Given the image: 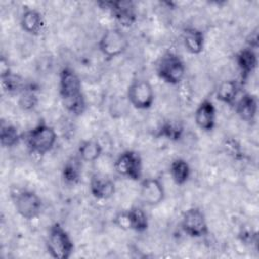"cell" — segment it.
<instances>
[{
	"label": "cell",
	"mask_w": 259,
	"mask_h": 259,
	"mask_svg": "<svg viewBox=\"0 0 259 259\" xmlns=\"http://www.w3.org/2000/svg\"><path fill=\"white\" fill-rule=\"evenodd\" d=\"M59 94L65 109L81 115L86 109V99L78 73L70 66H65L59 73Z\"/></svg>",
	"instance_id": "1"
},
{
	"label": "cell",
	"mask_w": 259,
	"mask_h": 259,
	"mask_svg": "<svg viewBox=\"0 0 259 259\" xmlns=\"http://www.w3.org/2000/svg\"><path fill=\"white\" fill-rule=\"evenodd\" d=\"M23 139L31 154L45 156L54 149L58 136L53 126L44 120H39L37 124L24 134Z\"/></svg>",
	"instance_id": "2"
},
{
	"label": "cell",
	"mask_w": 259,
	"mask_h": 259,
	"mask_svg": "<svg viewBox=\"0 0 259 259\" xmlns=\"http://www.w3.org/2000/svg\"><path fill=\"white\" fill-rule=\"evenodd\" d=\"M45 244L48 254L54 259H69L75 249L71 236L58 222L50 226Z\"/></svg>",
	"instance_id": "3"
},
{
	"label": "cell",
	"mask_w": 259,
	"mask_h": 259,
	"mask_svg": "<svg viewBox=\"0 0 259 259\" xmlns=\"http://www.w3.org/2000/svg\"><path fill=\"white\" fill-rule=\"evenodd\" d=\"M156 73L160 80L174 86L184 79L186 66L179 55L172 51H167L158 59Z\"/></svg>",
	"instance_id": "4"
},
{
	"label": "cell",
	"mask_w": 259,
	"mask_h": 259,
	"mask_svg": "<svg viewBox=\"0 0 259 259\" xmlns=\"http://www.w3.org/2000/svg\"><path fill=\"white\" fill-rule=\"evenodd\" d=\"M11 198L16 212L24 220L37 219L42 211V200L39 195L30 189H18L12 192Z\"/></svg>",
	"instance_id": "5"
},
{
	"label": "cell",
	"mask_w": 259,
	"mask_h": 259,
	"mask_svg": "<svg viewBox=\"0 0 259 259\" xmlns=\"http://www.w3.org/2000/svg\"><path fill=\"white\" fill-rule=\"evenodd\" d=\"M130 40L126 34L117 27L106 29L98 39L97 48L106 59H114L126 52Z\"/></svg>",
	"instance_id": "6"
},
{
	"label": "cell",
	"mask_w": 259,
	"mask_h": 259,
	"mask_svg": "<svg viewBox=\"0 0 259 259\" xmlns=\"http://www.w3.org/2000/svg\"><path fill=\"white\" fill-rule=\"evenodd\" d=\"M97 5L102 10L109 12L111 17L120 24L121 27H131L138 20V11L133 1H99Z\"/></svg>",
	"instance_id": "7"
},
{
	"label": "cell",
	"mask_w": 259,
	"mask_h": 259,
	"mask_svg": "<svg viewBox=\"0 0 259 259\" xmlns=\"http://www.w3.org/2000/svg\"><path fill=\"white\" fill-rule=\"evenodd\" d=\"M126 97L130 104L139 110L151 108L155 102V92L152 84L145 79H135L127 86Z\"/></svg>",
	"instance_id": "8"
},
{
	"label": "cell",
	"mask_w": 259,
	"mask_h": 259,
	"mask_svg": "<svg viewBox=\"0 0 259 259\" xmlns=\"http://www.w3.org/2000/svg\"><path fill=\"white\" fill-rule=\"evenodd\" d=\"M114 169L116 173L126 179L141 181L143 177L142 157L137 151L125 150L116 157Z\"/></svg>",
	"instance_id": "9"
},
{
	"label": "cell",
	"mask_w": 259,
	"mask_h": 259,
	"mask_svg": "<svg viewBox=\"0 0 259 259\" xmlns=\"http://www.w3.org/2000/svg\"><path fill=\"white\" fill-rule=\"evenodd\" d=\"M113 224L124 231L144 233L149 228L147 212L141 207L134 205L127 209L120 210L113 219Z\"/></svg>",
	"instance_id": "10"
},
{
	"label": "cell",
	"mask_w": 259,
	"mask_h": 259,
	"mask_svg": "<svg viewBox=\"0 0 259 259\" xmlns=\"http://www.w3.org/2000/svg\"><path fill=\"white\" fill-rule=\"evenodd\" d=\"M180 226L183 233L191 238H202L209 233L206 217L204 212L196 206L189 207L183 212Z\"/></svg>",
	"instance_id": "11"
},
{
	"label": "cell",
	"mask_w": 259,
	"mask_h": 259,
	"mask_svg": "<svg viewBox=\"0 0 259 259\" xmlns=\"http://www.w3.org/2000/svg\"><path fill=\"white\" fill-rule=\"evenodd\" d=\"M166 191L163 182L158 177H148L141 180L140 198L141 201L149 206L159 205L164 201Z\"/></svg>",
	"instance_id": "12"
},
{
	"label": "cell",
	"mask_w": 259,
	"mask_h": 259,
	"mask_svg": "<svg viewBox=\"0 0 259 259\" xmlns=\"http://www.w3.org/2000/svg\"><path fill=\"white\" fill-rule=\"evenodd\" d=\"M194 122L203 132H211L217 123V109L213 102L205 98L198 103L194 110Z\"/></svg>",
	"instance_id": "13"
},
{
	"label": "cell",
	"mask_w": 259,
	"mask_h": 259,
	"mask_svg": "<svg viewBox=\"0 0 259 259\" xmlns=\"http://www.w3.org/2000/svg\"><path fill=\"white\" fill-rule=\"evenodd\" d=\"M235 63L240 72L241 83L247 82L258 66V57L255 50L246 47L235 55Z\"/></svg>",
	"instance_id": "14"
},
{
	"label": "cell",
	"mask_w": 259,
	"mask_h": 259,
	"mask_svg": "<svg viewBox=\"0 0 259 259\" xmlns=\"http://www.w3.org/2000/svg\"><path fill=\"white\" fill-rule=\"evenodd\" d=\"M116 186L114 181L108 176L95 173L89 180V191L91 195L98 200H106L115 193Z\"/></svg>",
	"instance_id": "15"
},
{
	"label": "cell",
	"mask_w": 259,
	"mask_h": 259,
	"mask_svg": "<svg viewBox=\"0 0 259 259\" xmlns=\"http://www.w3.org/2000/svg\"><path fill=\"white\" fill-rule=\"evenodd\" d=\"M233 107L243 121L253 123L258 112V98L252 93H243L238 97Z\"/></svg>",
	"instance_id": "16"
},
{
	"label": "cell",
	"mask_w": 259,
	"mask_h": 259,
	"mask_svg": "<svg viewBox=\"0 0 259 259\" xmlns=\"http://www.w3.org/2000/svg\"><path fill=\"white\" fill-rule=\"evenodd\" d=\"M21 29L33 36L41 34L46 27V21L42 13L34 8L25 9L20 16Z\"/></svg>",
	"instance_id": "17"
},
{
	"label": "cell",
	"mask_w": 259,
	"mask_h": 259,
	"mask_svg": "<svg viewBox=\"0 0 259 259\" xmlns=\"http://www.w3.org/2000/svg\"><path fill=\"white\" fill-rule=\"evenodd\" d=\"M182 42L191 55H199L204 49V33L196 27H185L182 30Z\"/></svg>",
	"instance_id": "18"
},
{
	"label": "cell",
	"mask_w": 259,
	"mask_h": 259,
	"mask_svg": "<svg viewBox=\"0 0 259 259\" xmlns=\"http://www.w3.org/2000/svg\"><path fill=\"white\" fill-rule=\"evenodd\" d=\"M240 96V84L238 81L229 79L221 82L215 90V98L231 107H233Z\"/></svg>",
	"instance_id": "19"
},
{
	"label": "cell",
	"mask_w": 259,
	"mask_h": 259,
	"mask_svg": "<svg viewBox=\"0 0 259 259\" xmlns=\"http://www.w3.org/2000/svg\"><path fill=\"white\" fill-rule=\"evenodd\" d=\"M82 161L77 156H71L66 160L62 168V179L70 186L76 185L80 182L82 176Z\"/></svg>",
	"instance_id": "20"
},
{
	"label": "cell",
	"mask_w": 259,
	"mask_h": 259,
	"mask_svg": "<svg viewBox=\"0 0 259 259\" xmlns=\"http://www.w3.org/2000/svg\"><path fill=\"white\" fill-rule=\"evenodd\" d=\"M184 126L181 121L176 119H166L159 125L155 137L169 140L171 142H178L183 137Z\"/></svg>",
	"instance_id": "21"
},
{
	"label": "cell",
	"mask_w": 259,
	"mask_h": 259,
	"mask_svg": "<svg viewBox=\"0 0 259 259\" xmlns=\"http://www.w3.org/2000/svg\"><path fill=\"white\" fill-rule=\"evenodd\" d=\"M77 152L82 162L93 163L102 156L103 147L97 140H85L80 143Z\"/></svg>",
	"instance_id": "22"
},
{
	"label": "cell",
	"mask_w": 259,
	"mask_h": 259,
	"mask_svg": "<svg viewBox=\"0 0 259 259\" xmlns=\"http://www.w3.org/2000/svg\"><path fill=\"white\" fill-rule=\"evenodd\" d=\"M23 139V135H21L18 128L2 119L0 123V144L2 148L11 149L19 144V142Z\"/></svg>",
	"instance_id": "23"
},
{
	"label": "cell",
	"mask_w": 259,
	"mask_h": 259,
	"mask_svg": "<svg viewBox=\"0 0 259 259\" xmlns=\"http://www.w3.org/2000/svg\"><path fill=\"white\" fill-rule=\"evenodd\" d=\"M169 174L176 185L182 186L189 180L191 169L186 160L182 158H176L171 162L169 166Z\"/></svg>",
	"instance_id": "24"
},
{
	"label": "cell",
	"mask_w": 259,
	"mask_h": 259,
	"mask_svg": "<svg viewBox=\"0 0 259 259\" xmlns=\"http://www.w3.org/2000/svg\"><path fill=\"white\" fill-rule=\"evenodd\" d=\"M1 85L3 91L7 94H16L19 95L22 91H24L30 83H27L23 77L18 74L13 73L12 71L6 75L0 76Z\"/></svg>",
	"instance_id": "25"
},
{
	"label": "cell",
	"mask_w": 259,
	"mask_h": 259,
	"mask_svg": "<svg viewBox=\"0 0 259 259\" xmlns=\"http://www.w3.org/2000/svg\"><path fill=\"white\" fill-rule=\"evenodd\" d=\"M17 104L20 109L24 111L33 110L38 104V97L35 87L30 83L29 86L18 95Z\"/></svg>",
	"instance_id": "26"
},
{
	"label": "cell",
	"mask_w": 259,
	"mask_h": 259,
	"mask_svg": "<svg viewBox=\"0 0 259 259\" xmlns=\"http://www.w3.org/2000/svg\"><path fill=\"white\" fill-rule=\"evenodd\" d=\"M226 152L235 159H240L242 157V151L240 145L234 139H227L224 144Z\"/></svg>",
	"instance_id": "27"
},
{
	"label": "cell",
	"mask_w": 259,
	"mask_h": 259,
	"mask_svg": "<svg viewBox=\"0 0 259 259\" xmlns=\"http://www.w3.org/2000/svg\"><path fill=\"white\" fill-rule=\"evenodd\" d=\"M239 238L244 244H252L257 242V235L250 229L242 228L239 232Z\"/></svg>",
	"instance_id": "28"
}]
</instances>
